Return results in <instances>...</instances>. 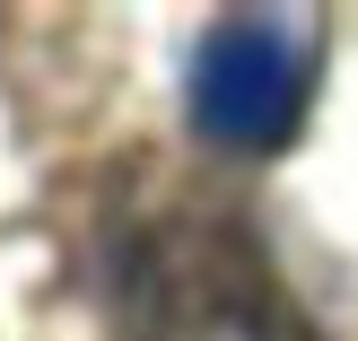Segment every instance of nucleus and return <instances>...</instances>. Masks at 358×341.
Here are the masks:
<instances>
[{"instance_id":"nucleus-1","label":"nucleus","mask_w":358,"mask_h":341,"mask_svg":"<svg viewBox=\"0 0 358 341\" xmlns=\"http://www.w3.org/2000/svg\"><path fill=\"white\" fill-rule=\"evenodd\" d=\"M271 289L262 254L236 219L201 202L149 210L114 237V307L131 333H201V324H245V307Z\"/></svg>"},{"instance_id":"nucleus-2","label":"nucleus","mask_w":358,"mask_h":341,"mask_svg":"<svg viewBox=\"0 0 358 341\" xmlns=\"http://www.w3.org/2000/svg\"><path fill=\"white\" fill-rule=\"evenodd\" d=\"M315 97V44L289 35L280 18H219L192 44L184 70V114L219 149H289Z\"/></svg>"}]
</instances>
